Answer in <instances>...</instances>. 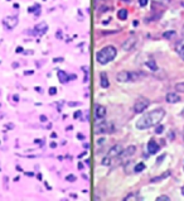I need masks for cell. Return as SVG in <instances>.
<instances>
[{"label": "cell", "mask_w": 184, "mask_h": 201, "mask_svg": "<svg viewBox=\"0 0 184 201\" xmlns=\"http://www.w3.org/2000/svg\"><path fill=\"white\" fill-rule=\"evenodd\" d=\"M165 116V110L164 109H155L153 111H149L146 114H144L141 118L136 122V128L140 130H144V129H149L154 127V125L159 124L163 118Z\"/></svg>", "instance_id": "1"}, {"label": "cell", "mask_w": 184, "mask_h": 201, "mask_svg": "<svg viewBox=\"0 0 184 201\" xmlns=\"http://www.w3.org/2000/svg\"><path fill=\"white\" fill-rule=\"evenodd\" d=\"M118 55V51L114 46H106L104 47L101 51H98L96 55V60L100 65H106L108 62H111L114 58Z\"/></svg>", "instance_id": "2"}, {"label": "cell", "mask_w": 184, "mask_h": 201, "mask_svg": "<svg viewBox=\"0 0 184 201\" xmlns=\"http://www.w3.org/2000/svg\"><path fill=\"white\" fill-rule=\"evenodd\" d=\"M149 105H150V100L149 99L139 97L135 101V104H134V111H135V113H143L149 108Z\"/></svg>", "instance_id": "3"}, {"label": "cell", "mask_w": 184, "mask_h": 201, "mask_svg": "<svg viewBox=\"0 0 184 201\" xmlns=\"http://www.w3.org/2000/svg\"><path fill=\"white\" fill-rule=\"evenodd\" d=\"M96 134H105V133H112L114 132V124L110 122H102L96 125Z\"/></svg>", "instance_id": "4"}, {"label": "cell", "mask_w": 184, "mask_h": 201, "mask_svg": "<svg viewBox=\"0 0 184 201\" xmlns=\"http://www.w3.org/2000/svg\"><path fill=\"white\" fill-rule=\"evenodd\" d=\"M122 146H120V144H116V146H114L110 150H108V153H107V157H110L111 160H115V158H118V157H120L121 156V153H122Z\"/></svg>", "instance_id": "5"}, {"label": "cell", "mask_w": 184, "mask_h": 201, "mask_svg": "<svg viewBox=\"0 0 184 201\" xmlns=\"http://www.w3.org/2000/svg\"><path fill=\"white\" fill-rule=\"evenodd\" d=\"M136 42H138L136 37H129V38L122 43V49H124V51H126V52L131 51V49H132L134 47H135Z\"/></svg>", "instance_id": "6"}, {"label": "cell", "mask_w": 184, "mask_h": 201, "mask_svg": "<svg viewBox=\"0 0 184 201\" xmlns=\"http://www.w3.org/2000/svg\"><path fill=\"white\" fill-rule=\"evenodd\" d=\"M4 26L8 29H14L18 26V16H6L4 19Z\"/></svg>", "instance_id": "7"}, {"label": "cell", "mask_w": 184, "mask_h": 201, "mask_svg": "<svg viewBox=\"0 0 184 201\" xmlns=\"http://www.w3.org/2000/svg\"><path fill=\"white\" fill-rule=\"evenodd\" d=\"M159 149H160V146L158 144V142L154 139H150L148 143V152L150 154H156L159 152Z\"/></svg>", "instance_id": "8"}, {"label": "cell", "mask_w": 184, "mask_h": 201, "mask_svg": "<svg viewBox=\"0 0 184 201\" xmlns=\"http://www.w3.org/2000/svg\"><path fill=\"white\" fill-rule=\"evenodd\" d=\"M105 115H106V108L104 105L97 104L95 106V116H96V119H104Z\"/></svg>", "instance_id": "9"}, {"label": "cell", "mask_w": 184, "mask_h": 201, "mask_svg": "<svg viewBox=\"0 0 184 201\" xmlns=\"http://www.w3.org/2000/svg\"><path fill=\"white\" fill-rule=\"evenodd\" d=\"M116 79L119 82H130V72L128 71H120L116 75Z\"/></svg>", "instance_id": "10"}, {"label": "cell", "mask_w": 184, "mask_h": 201, "mask_svg": "<svg viewBox=\"0 0 184 201\" xmlns=\"http://www.w3.org/2000/svg\"><path fill=\"white\" fill-rule=\"evenodd\" d=\"M135 152H136V147H135V146H130V147H128L126 149L122 150L121 157H122V158H130L131 156L135 154Z\"/></svg>", "instance_id": "11"}, {"label": "cell", "mask_w": 184, "mask_h": 201, "mask_svg": "<svg viewBox=\"0 0 184 201\" xmlns=\"http://www.w3.org/2000/svg\"><path fill=\"white\" fill-rule=\"evenodd\" d=\"M165 99H166V101L170 103V104H177L180 101V96L177 93H169Z\"/></svg>", "instance_id": "12"}, {"label": "cell", "mask_w": 184, "mask_h": 201, "mask_svg": "<svg viewBox=\"0 0 184 201\" xmlns=\"http://www.w3.org/2000/svg\"><path fill=\"white\" fill-rule=\"evenodd\" d=\"M36 30H37L38 34H44V33L48 30L47 23H46V22H42V23L37 24V26H36Z\"/></svg>", "instance_id": "13"}, {"label": "cell", "mask_w": 184, "mask_h": 201, "mask_svg": "<svg viewBox=\"0 0 184 201\" xmlns=\"http://www.w3.org/2000/svg\"><path fill=\"white\" fill-rule=\"evenodd\" d=\"M58 79H60V81L62 82V83H66V82H68L70 81V76L67 75L64 71H62V70H58Z\"/></svg>", "instance_id": "14"}, {"label": "cell", "mask_w": 184, "mask_h": 201, "mask_svg": "<svg viewBox=\"0 0 184 201\" xmlns=\"http://www.w3.org/2000/svg\"><path fill=\"white\" fill-rule=\"evenodd\" d=\"M141 77H144V73H141V72H130V81H132V82L139 81Z\"/></svg>", "instance_id": "15"}, {"label": "cell", "mask_w": 184, "mask_h": 201, "mask_svg": "<svg viewBox=\"0 0 184 201\" xmlns=\"http://www.w3.org/2000/svg\"><path fill=\"white\" fill-rule=\"evenodd\" d=\"M100 77H101V86H102L104 89H106V87L110 86V82H108L107 76H106V73H105V72H102L101 75H100Z\"/></svg>", "instance_id": "16"}, {"label": "cell", "mask_w": 184, "mask_h": 201, "mask_svg": "<svg viewBox=\"0 0 184 201\" xmlns=\"http://www.w3.org/2000/svg\"><path fill=\"white\" fill-rule=\"evenodd\" d=\"M118 16H119V19L125 20V19L128 18V10L126 9H120L119 13H118Z\"/></svg>", "instance_id": "17"}, {"label": "cell", "mask_w": 184, "mask_h": 201, "mask_svg": "<svg viewBox=\"0 0 184 201\" xmlns=\"http://www.w3.org/2000/svg\"><path fill=\"white\" fill-rule=\"evenodd\" d=\"M145 170V164L143 162H139L135 167H134V172H141V171H144Z\"/></svg>", "instance_id": "18"}, {"label": "cell", "mask_w": 184, "mask_h": 201, "mask_svg": "<svg viewBox=\"0 0 184 201\" xmlns=\"http://www.w3.org/2000/svg\"><path fill=\"white\" fill-rule=\"evenodd\" d=\"M175 91H178V93H184V81L178 82L177 85H175Z\"/></svg>", "instance_id": "19"}, {"label": "cell", "mask_w": 184, "mask_h": 201, "mask_svg": "<svg viewBox=\"0 0 184 201\" xmlns=\"http://www.w3.org/2000/svg\"><path fill=\"white\" fill-rule=\"evenodd\" d=\"M170 175V172H165V175H162V176H159V177H155V178H152V182H158V181H160V180H164L165 177H168V176Z\"/></svg>", "instance_id": "20"}, {"label": "cell", "mask_w": 184, "mask_h": 201, "mask_svg": "<svg viewBox=\"0 0 184 201\" xmlns=\"http://www.w3.org/2000/svg\"><path fill=\"white\" fill-rule=\"evenodd\" d=\"M174 36H175V32H174V30H169V32L163 33V37L166 38V39H169V38H172V37H174Z\"/></svg>", "instance_id": "21"}, {"label": "cell", "mask_w": 184, "mask_h": 201, "mask_svg": "<svg viewBox=\"0 0 184 201\" xmlns=\"http://www.w3.org/2000/svg\"><path fill=\"white\" fill-rule=\"evenodd\" d=\"M111 162H112V160H111L110 157H105L104 160H102V162H101V163H102L104 166H110V164H111Z\"/></svg>", "instance_id": "22"}, {"label": "cell", "mask_w": 184, "mask_h": 201, "mask_svg": "<svg viewBox=\"0 0 184 201\" xmlns=\"http://www.w3.org/2000/svg\"><path fill=\"white\" fill-rule=\"evenodd\" d=\"M146 65H148V66H149V67H150V69H152L153 71H156V69H158L154 61H148V62H146Z\"/></svg>", "instance_id": "23"}, {"label": "cell", "mask_w": 184, "mask_h": 201, "mask_svg": "<svg viewBox=\"0 0 184 201\" xmlns=\"http://www.w3.org/2000/svg\"><path fill=\"white\" fill-rule=\"evenodd\" d=\"M164 132V125H158L156 129H155V133L156 134H162Z\"/></svg>", "instance_id": "24"}, {"label": "cell", "mask_w": 184, "mask_h": 201, "mask_svg": "<svg viewBox=\"0 0 184 201\" xmlns=\"http://www.w3.org/2000/svg\"><path fill=\"white\" fill-rule=\"evenodd\" d=\"M66 180H67V181L73 182V181H76V176H74V175H68V176L66 177Z\"/></svg>", "instance_id": "25"}, {"label": "cell", "mask_w": 184, "mask_h": 201, "mask_svg": "<svg viewBox=\"0 0 184 201\" xmlns=\"http://www.w3.org/2000/svg\"><path fill=\"white\" fill-rule=\"evenodd\" d=\"M156 200H158V201H163V200H165V201H169L170 199H169L168 196H165V195H162V196H159Z\"/></svg>", "instance_id": "26"}, {"label": "cell", "mask_w": 184, "mask_h": 201, "mask_svg": "<svg viewBox=\"0 0 184 201\" xmlns=\"http://www.w3.org/2000/svg\"><path fill=\"white\" fill-rule=\"evenodd\" d=\"M135 199H136V196L134 195V194H131V195H129V196L125 197V201H129V200H135Z\"/></svg>", "instance_id": "27"}, {"label": "cell", "mask_w": 184, "mask_h": 201, "mask_svg": "<svg viewBox=\"0 0 184 201\" xmlns=\"http://www.w3.org/2000/svg\"><path fill=\"white\" fill-rule=\"evenodd\" d=\"M49 94H51V95H56L57 94V89L56 87H51V89H49Z\"/></svg>", "instance_id": "28"}, {"label": "cell", "mask_w": 184, "mask_h": 201, "mask_svg": "<svg viewBox=\"0 0 184 201\" xmlns=\"http://www.w3.org/2000/svg\"><path fill=\"white\" fill-rule=\"evenodd\" d=\"M56 36H57V38H58V39H61V38L63 37V33H62L61 30H57V34H56Z\"/></svg>", "instance_id": "29"}, {"label": "cell", "mask_w": 184, "mask_h": 201, "mask_svg": "<svg viewBox=\"0 0 184 201\" xmlns=\"http://www.w3.org/2000/svg\"><path fill=\"white\" fill-rule=\"evenodd\" d=\"M139 4H140L141 6H145V5L148 4V0H139Z\"/></svg>", "instance_id": "30"}, {"label": "cell", "mask_w": 184, "mask_h": 201, "mask_svg": "<svg viewBox=\"0 0 184 201\" xmlns=\"http://www.w3.org/2000/svg\"><path fill=\"white\" fill-rule=\"evenodd\" d=\"M180 57H182L183 60H184V46L180 48Z\"/></svg>", "instance_id": "31"}, {"label": "cell", "mask_w": 184, "mask_h": 201, "mask_svg": "<svg viewBox=\"0 0 184 201\" xmlns=\"http://www.w3.org/2000/svg\"><path fill=\"white\" fill-rule=\"evenodd\" d=\"M40 122H47V116L46 115H40Z\"/></svg>", "instance_id": "32"}, {"label": "cell", "mask_w": 184, "mask_h": 201, "mask_svg": "<svg viewBox=\"0 0 184 201\" xmlns=\"http://www.w3.org/2000/svg\"><path fill=\"white\" fill-rule=\"evenodd\" d=\"M81 115H82V111H77V113H74V118H80Z\"/></svg>", "instance_id": "33"}, {"label": "cell", "mask_w": 184, "mask_h": 201, "mask_svg": "<svg viewBox=\"0 0 184 201\" xmlns=\"http://www.w3.org/2000/svg\"><path fill=\"white\" fill-rule=\"evenodd\" d=\"M104 142H105V139H104V138H102V139H98V140H97V144H102Z\"/></svg>", "instance_id": "34"}, {"label": "cell", "mask_w": 184, "mask_h": 201, "mask_svg": "<svg viewBox=\"0 0 184 201\" xmlns=\"http://www.w3.org/2000/svg\"><path fill=\"white\" fill-rule=\"evenodd\" d=\"M16 52H18V53H20V52H23V48H20V47H18V48H16Z\"/></svg>", "instance_id": "35"}, {"label": "cell", "mask_w": 184, "mask_h": 201, "mask_svg": "<svg viewBox=\"0 0 184 201\" xmlns=\"http://www.w3.org/2000/svg\"><path fill=\"white\" fill-rule=\"evenodd\" d=\"M56 147H57L56 143H51V148H56Z\"/></svg>", "instance_id": "36"}, {"label": "cell", "mask_w": 184, "mask_h": 201, "mask_svg": "<svg viewBox=\"0 0 184 201\" xmlns=\"http://www.w3.org/2000/svg\"><path fill=\"white\" fill-rule=\"evenodd\" d=\"M182 36L184 37V26H183V28H182Z\"/></svg>", "instance_id": "37"}, {"label": "cell", "mask_w": 184, "mask_h": 201, "mask_svg": "<svg viewBox=\"0 0 184 201\" xmlns=\"http://www.w3.org/2000/svg\"><path fill=\"white\" fill-rule=\"evenodd\" d=\"M30 73H33V71H27L26 72V75H30Z\"/></svg>", "instance_id": "38"}, {"label": "cell", "mask_w": 184, "mask_h": 201, "mask_svg": "<svg viewBox=\"0 0 184 201\" xmlns=\"http://www.w3.org/2000/svg\"><path fill=\"white\" fill-rule=\"evenodd\" d=\"M182 194H183V195H184V186H183V187H182Z\"/></svg>", "instance_id": "39"}, {"label": "cell", "mask_w": 184, "mask_h": 201, "mask_svg": "<svg viewBox=\"0 0 184 201\" xmlns=\"http://www.w3.org/2000/svg\"><path fill=\"white\" fill-rule=\"evenodd\" d=\"M182 116H184V110H183V113H182Z\"/></svg>", "instance_id": "40"}]
</instances>
